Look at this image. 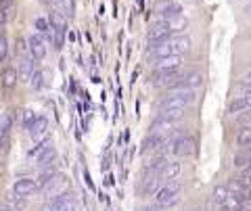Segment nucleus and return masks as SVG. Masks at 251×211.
Returning a JSON list of instances; mask_svg holds the SVG:
<instances>
[{
  "label": "nucleus",
  "instance_id": "obj_1",
  "mask_svg": "<svg viewBox=\"0 0 251 211\" xmlns=\"http://www.w3.org/2000/svg\"><path fill=\"white\" fill-rule=\"evenodd\" d=\"M195 103V90L191 88H170L168 96L159 103V111L163 109H186Z\"/></svg>",
  "mask_w": 251,
  "mask_h": 211
},
{
  "label": "nucleus",
  "instance_id": "obj_2",
  "mask_svg": "<svg viewBox=\"0 0 251 211\" xmlns=\"http://www.w3.org/2000/svg\"><path fill=\"white\" fill-rule=\"evenodd\" d=\"M178 199H180V184L178 182H168L155 194L157 207H172L178 203Z\"/></svg>",
  "mask_w": 251,
  "mask_h": 211
},
{
  "label": "nucleus",
  "instance_id": "obj_3",
  "mask_svg": "<svg viewBox=\"0 0 251 211\" xmlns=\"http://www.w3.org/2000/svg\"><path fill=\"white\" fill-rule=\"evenodd\" d=\"M49 23H50V29H52V44L54 48H61L63 46V38H65V29H67V21H65V15H61L59 11H50L49 15Z\"/></svg>",
  "mask_w": 251,
  "mask_h": 211
},
{
  "label": "nucleus",
  "instance_id": "obj_4",
  "mask_svg": "<svg viewBox=\"0 0 251 211\" xmlns=\"http://www.w3.org/2000/svg\"><path fill=\"white\" fill-rule=\"evenodd\" d=\"M170 146L176 157H188V155H193V151H195V140L191 136H176V138H172Z\"/></svg>",
  "mask_w": 251,
  "mask_h": 211
},
{
  "label": "nucleus",
  "instance_id": "obj_5",
  "mask_svg": "<svg viewBox=\"0 0 251 211\" xmlns=\"http://www.w3.org/2000/svg\"><path fill=\"white\" fill-rule=\"evenodd\" d=\"M172 34H174V32L168 27V23L163 21V19H159L151 29H149V44H161V42H166V40H170V38H172Z\"/></svg>",
  "mask_w": 251,
  "mask_h": 211
},
{
  "label": "nucleus",
  "instance_id": "obj_6",
  "mask_svg": "<svg viewBox=\"0 0 251 211\" xmlns=\"http://www.w3.org/2000/svg\"><path fill=\"white\" fill-rule=\"evenodd\" d=\"M201 84H203V75L199 71H193V73H188V75H178L170 86H172V88H191V90H197Z\"/></svg>",
  "mask_w": 251,
  "mask_h": 211
},
{
  "label": "nucleus",
  "instance_id": "obj_7",
  "mask_svg": "<svg viewBox=\"0 0 251 211\" xmlns=\"http://www.w3.org/2000/svg\"><path fill=\"white\" fill-rule=\"evenodd\" d=\"M155 13L161 19H170V17H176V15H182V4L176 2V0H161L155 6Z\"/></svg>",
  "mask_w": 251,
  "mask_h": 211
},
{
  "label": "nucleus",
  "instance_id": "obj_8",
  "mask_svg": "<svg viewBox=\"0 0 251 211\" xmlns=\"http://www.w3.org/2000/svg\"><path fill=\"white\" fill-rule=\"evenodd\" d=\"M180 75V67H155L153 71V82L159 84H172Z\"/></svg>",
  "mask_w": 251,
  "mask_h": 211
},
{
  "label": "nucleus",
  "instance_id": "obj_9",
  "mask_svg": "<svg viewBox=\"0 0 251 211\" xmlns=\"http://www.w3.org/2000/svg\"><path fill=\"white\" fill-rule=\"evenodd\" d=\"M27 48H29V54L34 57L36 61H40L46 57V40L40 36V34H31L29 40H27Z\"/></svg>",
  "mask_w": 251,
  "mask_h": 211
},
{
  "label": "nucleus",
  "instance_id": "obj_10",
  "mask_svg": "<svg viewBox=\"0 0 251 211\" xmlns=\"http://www.w3.org/2000/svg\"><path fill=\"white\" fill-rule=\"evenodd\" d=\"M13 190L17 197H29V194H34L38 192L40 188H38V182L36 180H31V178H21L17 180V182L13 184Z\"/></svg>",
  "mask_w": 251,
  "mask_h": 211
},
{
  "label": "nucleus",
  "instance_id": "obj_11",
  "mask_svg": "<svg viewBox=\"0 0 251 211\" xmlns=\"http://www.w3.org/2000/svg\"><path fill=\"white\" fill-rule=\"evenodd\" d=\"M67 203H72V194L65 190V192H61V194H54V197H50V199L42 205L40 211H61L63 207L67 205Z\"/></svg>",
  "mask_w": 251,
  "mask_h": 211
},
{
  "label": "nucleus",
  "instance_id": "obj_12",
  "mask_svg": "<svg viewBox=\"0 0 251 211\" xmlns=\"http://www.w3.org/2000/svg\"><path fill=\"white\" fill-rule=\"evenodd\" d=\"M67 188H69V182H67V178H65V176H57V174H54V178L50 180L49 184H44L40 190H44L46 194H52V197H54V194H61V192H65Z\"/></svg>",
  "mask_w": 251,
  "mask_h": 211
},
{
  "label": "nucleus",
  "instance_id": "obj_13",
  "mask_svg": "<svg viewBox=\"0 0 251 211\" xmlns=\"http://www.w3.org/2000/svg\"><path fill=\"white\" fill-rule=\"evenodd\" d=\"M46 130H49V119H46L44 115H36V119L27 126V134L34 140H38L46 134Z\"/></svg>",
  "mask_w": 251,
  "mask_h": 211
},
{
  "label": "nucleus",
  "instance_id": "obj_14",
  "mask_svg": "<svg viewBox=\"0 0 251 211\" xmlns=\"http://www.w3.org/2000/svg\"><path fill=\"white\" fill-rule=\"evenodd\" d=\"M168 42L172 46V50H174V54H180V57H182L184 52L191 50V44H193L188 36H172Z\"/></svg>",
  "mask_w": 251,
  "mask_h": 211
},
{
  "label": "nucleus",
  "instance_id": "obj_15",
  "mask_svg": "<svg viewBox=\"0 0 251 211\" xmlns=\"http://www.w3.org/2000/svg\"><path fill=\"white\" fill-rule=\"evenodd\" d=\"M36 69H38V65H36V59L34 57H27V59H21L19 61V77H21V80L29 82V77H31V73H34Z\"/></svg>",
  "mask_w": 251,
  "mask_h": 211
},
{
  "label": "nucleus",
  "instance_id": "obj_16",
  "mask_svg": "<svg viewBox=\"0 0 251 211\" xmlns=\"http://www.w3.org/2000/svg\"><path fill=\"white\" fill-rule=\"evenodd\" d=\"M163 142H166V138H163L161 134H155V132H151L145 140H143V148L140 151L143 153H149V151H155V148L163 146Z\"/></svg>",
  "mask_w": 251,
  "mask_h": 211
},
{
  "label": "nucleus",
  "instance_id": "obj_17",
  "mask_svg": "<svg viewBox=\"0 0 251 211\" xmlns=\"http://www.w3.org/2000/svg\"><path fill=\"white\" fill-rule=\"evenodd\" d=\"M34 27L38 29V34H40L46 42H52V29H50V23L46 17H38L34 21Z\"/></svg>",
  "mask_w": 251,
  "mask_h": 211
},
{
  "label": "nucleus",
  "instance_id": "obj_18",
  "mask_svg": "<svg viewBox=\"0 0 251 211\" xmlns=\"http://www.w3.org/2000/svg\"><path fill=\"white\" fill-rule=\"evenodd\" d=\"M180 163L178 161H168L166 165H163V169L159 171V180H174L178 174H180Z\"/></svg>",
  "mask_w": 251,
  "mask_h": 211
},
{
  "label": "nucleus",
  "instance_id": "obj_19",
  "mask_svg": "<svg viewBox=\"0 0 251 211\" xmlns=\"http://www.w3.org/2000/svg\"><path fill=\"white\" fill-rule=\"evenodd\" d=\"M174 123L176 121H172V119H168V117H163V115H159L157 119L151 123V132H155V134H163V132H168L170 128H174Z\"/></svg>",
  "mask_w": 251,
  "mask_h": 211
},
{
  "label": "nucleus",
  "instance_id": "obj_20",
  "mask_svg": "<svg viewBox=\"0 0 251 211\" xmlns=\"http://www.w3.org/2000/svg\"><path fill=\"white\" fill-rule=\"evenodd\" d=\"M155 67H180L182 65V57L180 54H170V57H161V59H153Z\"/></svg>",
  "mask_w": 251,
  "mask_h": 211
},
{
  "label": "nucleus",
  "instance_id": "obj_21",
  "mask_svg": "<svg viewBox=\"0 0 251 211\" xmlns=\"http://www.w3.org/2000/svg\"><path fill=\"white\" fill-rule=\"evenodd\" d=\"M49 148H50V140H42V142H38V144L27 153V159L34 161V163H38V159H40L42 155L49 151Z\"/></svg>",
  "mask_w": 251,
  "mask_h": 211
},
{
  "label": "nucleus",
  "instance_id": "obj_22",
  "mask_svg": "<svg viewBox=\"0 0 251 211\" xmlns=\"http://www.w3.org/2000/svg\"><path fill=\"white\" fill-rule=\"evenodd\" d=\"M168 23V27L172 29V32H182V29H186V25H188V21H186V17H182V15H176V17H170V19H163Z\"/></svg>",
  "mask_w": 251,
  "mask_h": 211
},
{
  "label": "nucleus",
  "instance_id": "obj_23",
  "mask_svg": "<svg viewBox=\"0 0 251 211\" xmlns=\"http://www.w3.org/2000/svg\"><path fill=\"white\" fill-rule=\"evenodd\" d=\"M0 80H2L4 88H13V86L17 84V71H15L13 67H4L2 69V75H0Z\"/></svg>",
  "mask_w": 251,
  "mask_h": 211
},
{
  "label": "nucleus",
  "instance_id": "obj_24",
  "mask_svg": "<svg viewBox=\"0 0 251 211\" xmlns=\"http://www.w3.org/2000/svg\"><path fill=\"white\" fill-rule=\"evenodd\" d=\"M228 188H226V184H220V186H216L214 188V194H211V199H214V203L216 205H220L222 207L224 203H226V199H228Z\"/></svg>",
  "mask_w": 251,
  "mask_h": 211
},
{
  "label": "nucleus",
  "instance_id": "obj_25",
  "mask_svg": "<svg viewBox=\"0 0 251 211\" xmlns=\"http://www.w3.org/2000/svg\"><path fill=\"white\" fill-rule=\"evenodd\" d=\"M54 174H57V171H54V167L52 165H46L40 174H38V178H36V182H38V188H42L44 184H49L50 180L54 178Z\"/></svg>",
  "mask_w": 251,
  "mask_h": 211
},
{
  "label": "nucleus",
  "instance_id": "obj_26",
  "mask_svg": "<svg viewBox=\"0 0 251 211\" xmlns=\"http://www.w3.org/2000/svg\"><path fill=\"white\" fill-rule=\"evenodd\" d=\"M226 188H228V192H230V194H237V197H241V199H243V197H245V194L249 192V190L245 188V186H243V184L239 182V178H232L230 182L226 184Z\"/></svg>",
  "mask_w": 251,
  "mask_h": 211
},
{
  "label": "nucleus",
  "instance_id": "obj_27",
  "mask_svg": "<svg viewBox=\"0 0 251 211\" xmlns=\"http://www.w3.org/2000/svg\"><path fill=\"white\" fill-rule=\"evenodd\" d=\"M13 126V115L11 113H0V134H9Z\"/></svg>",
  "mask_w": 251,
  "mask_h": 211
},
{
  "label": "nucleus",
  "instance_id": "obj_28",
  "mask_svg": "<svg viewBox=\"0 0 251 211\" xmlns=\"http://www.w3.org/2000/svg\"><path fill=\"white\" fill-rule=\"evenodd\" d=\"M159 115L168 117L172 121H180L184 117V109H163V111H159Z\"/></svg>",
  "mask_w": 251,
  "mask_h": 211
},
{
  "label": "nucleus",
  "instance_id": "obj_29",
  "mask_svg": "<svg viewBox=\"0 0 251 211\" xmlns=\"http://www.w3.org/2000/svg\"><path fill=\"white\" fill-rule=\"evenodd\" d=\"M245 109H249L247 103H245V98H243V96H237L234 100H230L228 113H241V111H245Z\"/></svg>",
  "mask_w": 251,
  "mask_h": 211
},
{
  "label": "nucleus",
  "instance_id": "obj_30",
  "mask_svg": "<svg viewBox=\"0 0 251 211\" xmlns=\"http://www.w3.org/2000/svg\"><path fill=\"white\" fill-rule=\"evenodd\" d=\"M237 144L239 146H251V128H243L237 134Z\"/></svg>",
  "mask_w": 251,
  "mask_h": 211
},
{
  "label": "nucleus",
  "instance_id": "obj_31",
  "mask_svg": "<svg viewBox=\"0 0 251 211\" xmlns=\"http://www.w3.org/2000/svg\"><path fill=\"white\" fill-rule=\"evenodd\" d=\"M6 59H9V40H6V36L0 34V63H4Z\"/></svg>",
  "mask_w": 251,
  "mask_h": 211
},
{
  "label": "nucleus",
  "instance_id": "obj_32",
  "mask_svg": "<svg viewBox=\"0 0 251 211\" xmlns=\"http://www.w3.org/2000/svg\"><path fill=\"white\" fill-rule=\"evenodd\" d=\"M29 84L34 86L36 90H38V88H42V86H44V75H42L40 69H36V71L31 73V77H29Z\"/></svg>",
  "mask_w": 251,
  "mask_h": 211
},
{
  "label": "nucleus",
  "instance_id": "obj_33",
  "mask_svg": "<svg viewBox=\"0 0 251 211\" xmlns=\"http://www.w3.org/2000/svg\"><path fill=\"white\" fill-rule=\"evenodd\" d=\"M52 157H54V151H52V146H50L49 151H46V153L42 155V157L38 159V165H50L49 161H52Z\"/></svg>",
  "mask_w": 251,
  "mask_h": 211
},
{
  "label": "nucleus",
  "instance_id": "obj_34",
  "mask_svg": "<svg viewBox=\"0 0 251 211\" xmlns=\"http://www.w3.org/2000/svg\"><path fill=\"white\" fill-rule=\"evenodd\" d=\"M251 163V155H239L237 159H234V165L237 167H247Z\"/></svg>",
  "mask_w": 251,
  "mask_h": 211
},
{
  "label": "nucleus",
  "instance_id": "obj_35",
  "mask_svg": "<svg viewBox=\"0 0 251 211\" xmlns=\"http://www.w3.org/2000/svg\"><path fill=\"white\" fill-rule=\"evenodd\" d=\"M9 134H0V155H6L9 151Z\"/></svg>",
  "mask_w": 251,
  "mask_h": 211
},
{
  "label": "nucleus",
  "instance_id": "obj_36",
  "mask_svg": "<svg viewBox=\"0 0 251 211\" xmlns=\"http://www.w3.org/2000/svg\"><path fill=\"white\" fill-rule=\"evenodd\" d=\"M34 119H36L34 111H25V113H23V123H25V128H27V126H29V123L34 121Z\"/></svg>",
  "mask_w": 251,
  "mask_h": 211
},
{
  "label": "nucleus",
  "instance_id": "obj_37",
  "mask_svg": "<svg viewBox=\"0 0 251 211\" xmlns=\"http://www.w3.org/2000/svg\"><path fill=\"white\" fill-rule=\"evenodd\" d=\"M243 98H245V103H247V107L251 109V90H243Z\"/></svg>",
  "mask_w": 251,
  "mask_h": 211
},
{
  "label": "nucleus",
  "instance_id": "obj_38",
  "mask_svg": "<svg viewBox=\"0 0 251 211\" xmlns=\"http://www.w3.org/2000/svg\"><path fill=\"white\" fill-rule=\"evenodd\" d=\"M140 211H159V209H155V207H145V209H140Z\"/></svg>",
  "mask_w": 251,
  "mask_h": 211
},
{
  "label": "nucleus",
  "instance_id": "obj_39",
  "mask_svg": "<svg viewBox=\"0 0 251 211\" xmlns=\"http://www.w3.org/2000/svg\"><path fill=\"white\" fill-rule=\"evenodd\" d=\"M0 211H11V209H6V207H0Z\"/></svg>",
  "mask_w": 251,
  "mask_h": 211
},
{
  "label": "nucleus",
  "instance_id": "obj_40",
  "mask_svg": "<svg viewBox=\"0 0 251 211\" xmlns=\"http://www.w3.org/2000/svg\"><path fill=\"white\" fill-rule=\"evenodd\" d=\"M247 13H251V4H249V6H247Z\"/></svg>",
  "mask_w": 251,
  "mask_h": 211
}]
</instances>
